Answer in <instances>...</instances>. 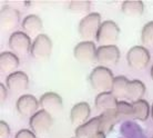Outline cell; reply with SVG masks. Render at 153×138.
<instances>
[{"label": "cell", "instance_id": "30bf717a", "mask_svg": "<svg viewBox=\"0 0 153 138\" xmlns=\"http://www.w3.org/2000/svg\"><path fill=\"white\" fill-rule=\"evenodd\" d=\"M39 104L43 110L48 111L51 115L60 112L63 108V100H62L61 96L53 92L43 94L39 100Z\"/></svg>", "mask_w": 153, "mask_h": 138}, {"label": "cell", "instance_id": "d4e9b609", "mask_svg": "<svg viewBox=\"0 0 153 138\" xmlns=\"http://www.w3.org/2000/svg\"><path fill=\"white\" fill-rule=\"evenodd\" d=\"M69 9L76 14H88L91 8V1L85 0H72L69 4ZM89 15V14H88Z\"/></svg>", "mask_w": 153, "mask_h": 138}, {"label": "cell", "instance_id": "cb8c5ba5", "mask_svg": "<svg viewBox=\"0 0 153 138\" xmlns=\"http://www.w3.org/2000/svg\"><path fill=\"white\" fill-rule=\"evenodd\" d=\"M115 111H117L119 120L133 118V107H132V104L126 103L124 100H120L119 101Z\"/></svg>", "mask_w": 153, "mask_h": 138}, {"label": "cell", "instance_id": "d6a6232c", "mask_svg": "<svg viewBox=\"0 0 153 138\" xmlns=\"http://www.w3.org/2000/svg\"><path fill=\"white\" fill-rule=\"evenodd\" d=\"M72 138H76V137H72Z\"/></svg>", "mask_w": 153, "mask_h": 138}, {"label": "cell", "instance_id": "6da1fadb", "mask_svg": "<svg viewBox=\"0 0 153 138\" xmlns=\"http://www.w3.org/2000/svg\"><path fill=\"white\" fill-rule=\"evenodd\" d=\"M114 78L115 77L113 76L112 71L109 68L103 66H98L91 71L89 80L92 88L99 92L100 94V92H111Z\"/></svg>", "mask_w": 153, "mask_h": 138}, {"label": "cell", "instance_id": "5bb4252c", "mask_svg": "<svg viewBox=\"0 0 153 138\" xmlns=\"http://www.w3.org/2000/svg\"><path fill=\"white\" fill-rule=\"evenodd\" d=\"M90 114H91V108H90V105L88 103L82 101V103L76 104L71 109V112H70L71 123L76 127L81 126L88 122Z\"/></svg>", "mask_w": 153, "mask_h": 138}, {"label": "cell", "instance_id": "484cf974", "mask_svg": "<svg viewBox=\"0 0 153 138\" xmlns=\"http://www.w3.org/2000/svg\"><path fill=\"white\" fill-rule=\"evenodd\" d=\"M142 44L146 47H153V21L146 23L141 32Z\"/></svg>", "mask_w": 153, "mask_h": 138}, {"label": "cell", "instance_id": "f1b7e54d", "mask_svg": "<svg viewBox=\"0 0 153 138\" xmlns=\"http://www.w3.org/2000/svg\"><path fill=\"white\" fill-rule=\"evenodd\" d=\"M7 99V89L4 84H0V103L2 104Z\"/></svg>", "mask_w": 153, "mask_h": 138}, {"label": "cell", "instance_id": "4316f807", "mask_svg": "<svg viewBox=\"0 0 153 138\" xmlns=\"http://www.w3.org/2000/svg\"><path fill=\"white\" fill-rule=\"evenodd\" d=\"M10 136V127L6 122H0V138H9Z\"/></svg>", "mask_w": 153, "mask_h": 138}, {"label": "cell", "instance_id": "8fae6325", "mask_svg": "<svg viewBox=\"0 0 153 138\" xmlns=\"http://www.w3.org/2000/svg\"><path fill=\"white\" fill-rule=\"evenodd\" d=\"M20 20L19 11L12 6H4L0 11V25L1 29L4 31H10L15 29Z\"/></svg>", "mask_w": 153, "mask_h": 138}, {"label": "cell", "instance_id": "8992f818", "mask_svg": "<svg viewBox=\"0 0 153 138\" xmlns=\"http://www.w3.org/2000/svg\"><path fill=\"white\" fill-rule=\"evenodd\" d=\"M52 52V41L47 34H38L32 42L30 54L37 60H45Z\"/></svg>", "mask_w": 153, "mask_h": 138}, {"label": "cell", "instance_id": "4dcf8cb0", "mask_svg": "<svg viewBox=\"0 0 153 138\" xmlns=\"http://www.w3.org/2000/svg\"><path fill=\"white\" fill-rule=\"evenodd\" d=\"M151 78L153 79V66H152V68H151Z\"/></svg>", "mask_w": 153, "mask_h": 138}, {"label": "cell", "instance_id": "1f68e13d", "mask_svg": "<svg viewBox=\"0 0 153 138\" xmlns=\"http://www.w3.org/2000/svg\"><path fill=\"white\" fill-rule=\"evenodd\" d=\"M151 116H152V118H153V105H152V107H151Z\"/></svg>", "mask_w": 153, "mask_h": 138}, {"label": "cell", "instance_id": "7c38bea8", "mask_svg": "<svg viewBox=\"0 0 153 138\" xmlns=\"http://www.w3.org/2000/svg\"><path fill=\"white\" fill-rule=\"evenodd\" d=\"M6 86L13 94H20V92L27 90L28 86H29V78H28L27 74L23 71H15L7 76Z\"/></svg>", "mask_w": 153, "mask_h": 138}, {"label": "cell", "instance_id": "ac0fdd59", "mask_svg": "<svg viewBox=\"0 0 153 138\" xmlns=\"http://www.w3.org/2000/svg\"><path fill=\"white\" fill-rule=\"evenodd\" d=\"M21 27L25 34H27L28 36H35L41 31L43 23H42L41 18L37 15H29L23 18Z\"/></svg>", "mask_w": 153, "mask_h": 138}, {"label": "cell", "instance_id": "83f0119b", "mask_svg": "<svg viewBox=\"0 0 153 138\" xmlns=\"http://www.w3.org/2000/svg\"><path fill=\"white\" fill-rule=\"evenodd\" d=\"M15 138H36V135L33 131L29 130V129H21L17 133Z\"/></svg>", "mask_w": 153, "mask_h": 138}, {"label": "cell", "instance_id": "e0dca14e", "mask_svg": "<svg viewBox=\"0 0 153 138\" xmlns=\"http://www.w3.org/2000/svg\"><path fill=\"white\" fill-rule=\"evenodd\" d=\"M118 99L113 96L111 92H100L99 95L96 97V108L101 112H105V111L114 110L117 109L118 106Z\"/></svg>", "mask_w": 153, "mask_h": 138}, {"label": "cell", "instance_id": "d6986e66", "mask_svg": "<svg viewBox=\"0 0 153 138\" xmlns=\"http://www.w3.org/2000/svg\"><path fill=\"white\" fill-rule=\"evenodd\" d=\"M144 94H146V86L141 80H138V79L131 80L128 85L126 99L131 100L132 103H134V101L142 99Z\"/></svg>", "mask_w": 153, "mask_h": 138}, {"label": "cell", "instance_id": "4fadbf2b", "mask_svg": "<svg viewBox=\"0 0 153 138\" xmlns=\"http://www.w3.org/2000/svg\"><path fill=\"white\" fill-rule=\"evenodd\" d=\"M39 105L40 104L37 100V98L28 94V95H22L19 97V99L17 100V104H16V107L21 116L31 117L38 111Z\"/></svg>", "mask_w": 153, "mask_h": 138}, {"label": "cell", "instance_id": "52a82bcc", "mask_svg": "<svg viewBox=\"0 0 153 138\" xmlns=\"http://www.w3.org/2000/svg\"><path fill=\"white\" fill-rule=\"evenodd\" d=\"M97 50L98 48L93 41H81L74 47L73 56L81 64L88 65L97 60Z\"/></svg>", "mask_w": 153, "mask_h": 138}, {"label": "cell", "instance_id": "9a60e30c", "mask_svg": "<svg viewBox=\"0 0 153 138\" xmlns=\"http://www.w3.org/2000/svg\"><path fill=\"white\" fill-rule=\"evenodd\" d=\"M100 131H101L100 130V118L98 116V117L88 120L83 125L76 127L74 133H76V138H92Z\"/></svg>", "mask_w": 153, "mask_h": 138}, {"label": "cell", "instance_id": "603a6c76", "mask_svg": "<svg viewBox=\"0 0 153 138\" xmlns=\"http://www.w3.org/2000/svg\"><path fill=\"white\" fill-rule=\"evenodd\" d=\"M129 82H130V80H128V78L124 76H117L114 78L111 92L117 99H124L126 98Z\"/></svg>", "mask_w": 153, "mask_h": 138}, {"label": "cell", "instance_id": "5b68a950", "mask_svg": "<svg viewBox=\"0 0 153 138\" xmlns=\"http://www.w3.org/2000/svg\"><path fill=\"white\" fill-rule=\"evenodd\" d=\"M9 47L13 54L17 56H26L31 51V44L30 37L23 31H15L11 34L9 38Z\"/></svg>", "mask_w": 153, "mask_h": 138}, {"label": "cell", "instance_id": "277c9868", "mask_svg": "<svg viewBox=\"0 0 153 138\" xmlns=\"http://www.w3.org/2000/svg\"><path fill=\"white\" fill-rule=\"evenodd\" d=\"M128 65L135 70H143L150 62V52L146 47L134 46L126 54Z\"/></svg>", "mask_w": 153, "mask_h": 138}, {"label": "cell", "instance_id": "7402d4cb", "mask_svg": "<svg viewBox=\"0 0 153 138\" xmlns=\"http://www.w3.org/2000/svg\"><path fill=\"white\" fill-rule=\"evenodd\" d=\"M132 107H133V118L139 119L141 122H144L149 118L150 116V108L149 103L144 99H140L138 101L132 103Z\"/></svg>", "mask_w": 153, "mask_h": 138}, {"label": "cell", "instance_id": "7a4b0ae2", "mask_svg": "<svg viewBox=\"0 0 153 138\" xmlns=\"http://www.w3.org/2000/svg\"><path fill=\"white\" fill-rule=\"evenodd\" d=\"M101 23V16L98 12H90L89 15L84 16L78 27L81 38H83L84 41H92L93 38H97Z\"/></svg>", "mask_w": 153, "mask_h": 138}, {"label": "cell", "instance_id": "ba28073f", "mask_svg": "<svg viewBox=\"0 0 153 138\" xmlns=\"http://www.w3.org/2000/svg\"><path fill=\"white\" fill-rule=\"evenodd\" d=\"M120 59V50L117 46H100L97 50V62L103 67L115 66Z\"/></svg>", "mask_w": 153, "mask_h": 138}, {"label": "cell", "instance_id": "ffe728a7", "mask_svg": "<svg viewBox=\"0 0 153 138\" xmlns=\"http://www.w3.org/2000/svg\"><path fill=\"white\" fill-rule=\"evenodd\" d=\"M99 118H100V130H101V133H104V134L109 133L113 128V126H114L115 124L118 123V122H120L115 109L114 110L105 111V112H101Z\"/></svg>", "mask_w": 153, "mask_h": 138}, {"label": "cell", "instance_id": "f546056e", "mask_svg": "<svg viewBox=\"0 0 153 138\" xmlns=\"http://www.w3.org/2000/svg\"><path fill=\"white\" fill-rule=\"evenodd\" d=\"M92 138H105V134H104V133H101V131H100V133H98V134H97L96 136H93Z\"/></svg>", "mask_w": 153, "mask_h": 138}, {"label": "cell", "instance_id": "9c48e42d", "mask_svg": "<svg viewBox=\"0 0 153 138\" xmlns=\"http://www.w3.org/2000/svg\"><path fill=\"white\" fill-rule=\"evenodd\" d=\"M29 125L33 133L43 134L49 130L50 127L52 126V115L43 109L38 110L35 115L30 117Z\"/></svg>", "mask_w": 153, "mask_h": 138}, {"label": "cell", "instance_id": "3957f363", "mask_svg": "<svg viewBox=\"0 0 153 138\" xmlns=\"http://www.w3.org/2000/svg\"><path fill=\"white\" fill-rule=\"evenodd\" d=\"M119 36L120 28L118 25L112 20H105L101 23L96 39L101 46H112L118 41Z\"/></svg>", "mask_w": 153, "mask_h": 138}, {"label": "cell", "instance_id": "44dd1931", "mask_svg": "<svg viewBox=\"0 0 153 138\" xmlns=\"http://www.w3.org/2000/svg\"><path fill=\"white\" fill-rule=\"evenodd\" d=\"M122 12L129 17H140L143 14L144 4L140 0H126L122 4Z\"/></svg>", "mask_w": 153, "mask_h": 138}, {"label": "cell", "instance_id": "2e32d148", "mask_svg": "<svg viewBox=\"0 0 153 138\" xmlns=\"http://www.w3.org/2000/svg\"><path fill=\"white\" fill-rule=\"evenodd\" d=\"M19 67V58L12 51H4L0 54V70L1 74L15 73L16 69Z\"/></svg>", "mask_w": 153, "mask_h": 138}]
</instances>
